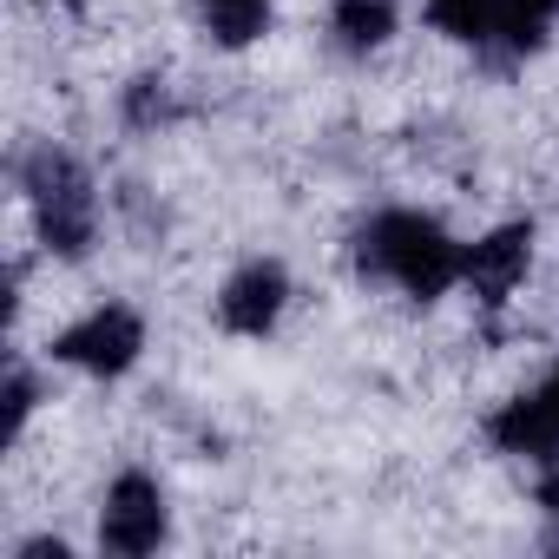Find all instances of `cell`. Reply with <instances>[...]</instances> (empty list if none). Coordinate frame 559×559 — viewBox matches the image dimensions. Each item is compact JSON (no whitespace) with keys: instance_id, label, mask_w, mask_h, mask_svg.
<instances>
[{"instance_id":"5","label":"cell","mask_w":559,"mask_h":559,"mask_svg":"<svg viewBox=\"0 0 559 559\" xmlns=\"http://www.w3.org/2000/svg\"><path fill=\"white\" fill-rule=\"evenodd\" d=\"M290 297H297V284H290L284 263H276V257H243V263L224 276V290H217L211 317H217L224 336L263 343V336H276V323L290 317Z\"/></svg>"},{"instance_id":"14","label":"cell","mask_w":559,"mask_h":559,"mask_svg":"<svg viewBox=\"0 0 559 559\" xmlns=\"http://www.w3.org/2000/svg\"><path fill=\"white\" fill-rule=\"evenodd\" d=\"M533 507H539V520H546V546H559V461H546V474H539V487H533Z\"/></svg>"},{"instance_id":"11","label":"cell","mask_w":559,"mask_h":559,"mask_svg":"<svg viewBox=\"0 0 559 559\" xmlns=\"http://www.w3.org/2000/svg\"><path fill=\"white\" fill-rule=\"evenodd\" d=\"M270 14H276V0H198V21L211 34V47L224 53H243L270 34Z\"/></svg>"},{"instance_id":"2","label":"cell","mask_w":559,"mask_h":559,"mask_svg":"<svg viewBox=\"0 0 559 559\" xmlns=\"http://www.w3.org/2000/svg\"><path fill=\"white\" fill-rule=\"evenodd\" d=\"M14 178H21V198H27L40 250L53 263H86L93 243H99V185H93L86 158L53 145V139H40V145L21 152Z\"/></svg>"},{"instance_id":"8","label":"cell","mask_w":559,"mask_h":559,"mask_svg":"<svg viewBox=\"0 0 559 559\" xmlns=\"http://www.w3.org/2000/svg\"><path fill=\"white\" fill-rule=\"evenodd\" d=\"M559 27V0H500V21H493V40H487V67H520L533 60Z\"/></svg>"},{"instance_id":"16","label":"cell","mask_w":559,"mask_h":559,"mask_svg":"<svg viewBox=\"0 0 559 559\" xmlns=\"http://www.w3.org/2000/svg\"><path fill=\"white\" fill-rule=\"evenodd\" d=\"M40 8H86V0H40Z\"/></svg>"},{"instance_id":"10","label":"cell","mask_w":559,"mask_h":559,"mask_svg":"<svg viewBox=\"0 0 559 559\" xmlns=\"http://www.w3.org/2000/svg\"><path fill=\"white\" fill-rule=\"evenodd\" d=\"M185 119H191V99L178 93V80H165V73H132V80L119 86V126H126V132L158 139V132H171V126H185Z\"/></svg>"},{"instance_id":"6","label":"cell","mask_w":559,"mask_h":559,"mask_svg":"<svg viewBox=\"0 0 559 559\" xmlns=\"http://www.w3.org/2000/svg\"><path fill=\"white\" fill-rule=\"evenodd\" d=\"M533 243H539L533 217H507V224L480 230V237L467 243V257H461V290H467L480 310H507L513 290L526 284V270H533Z\"/></svg>"},{"instance_id":"12","label":"cell","mask_w":559,"mask_h":559,"mask_svg":"<svg viewBox=\"0 0 559 559\" xmlns=\"http://www.w3.org/2000/svg\"><path fill=\"white\" fill-rule=\"evenodd\" d=\"M421 8H428L435 34H448L454 47H474V53H487V40H493V21H500V0H421Z\"/></svg>"},{"instance_id":"13","label":"cell","mask_w":559,"mask_h":559,"mask_svg":"<svg viewBox=\"0 0 559 559\" xmlns=\"http://www.w3.org/2000/svg\"><path fill=\"white\" fill-rule=\"evenodd\" d=\"M0 402H8V421H0V441H8V448H21V435H27L34 408H40V376H34L27 362H8V389H0Z\"/></svg>"},{"instance_id":"7","label":"cell","mask_w":559,"mask_h":559,"mask_svg":"<svg viewBox=\"0 0 559 559\" xmlns=\"http://www.w3.org/2000/svg\"><path fill=\"white\" fill-rule=\"evenodd\" d=\"M487 441L500 448V454H513V461H559V362L533 382V389H520V395H507L493 415H487Z\"/></svg>"},{"instance_id":"4","label":"cell","mask_w":559,"mask_h":559,"mask_svg":"<svg viewBox=\"0 0 559 559\" xmlns=\"http://www.w3.org/2000/svg\"><path fill=\"white\" fill-rule=\"evenodd\" d=\"M171 539V500H165V480L145 474V467H119L106 480V500H99V552L112 559H145Z\"/></svg>"},{"instance_id":"9","label":"cell","mask_w":559,"mask_h":559,"mask_svg":"<svg viewBox=\"0 0 559 559\" xmlns=\"http://www.w3.org/2000/svg\"><path fill=\"white\" fill-rule=\"evenodd\" d=\"M402 34V0H330V47L349 60L382 53Z\"/></svg>"},{"instance_id":"15","label":"cell","mask_w":559,"mask_h":559,"mask_svg":"<svg viewBox=\"0 0 559 559\" xmlns=\"http://www.w3.org/2000/svg\"><path fill=\"white\" fill-rule=\"evenodd\" d=\"M14 552H21V559H67V539H47V533H40V539H21Z\"/></svg>"},{"instance_id":"3","label":"cell","mask_w":559,"mask_h":559,"mask_svg":"<svg viewBox=\"0 0 559 559\" xmlns=\"http://www.w3.org/2000/svg\"><path fill=\"white\" fill-rule=\"evenodd\" d=\"M47 356H53L60 369H73V376L119 382V376H132L139 356H145V317H139L132 304H93L86 317H73V323L47 343Z\"/></svg>"},{"instance_id":"1","label":"cell","mask_w":559,"mask_h":559,"mask_svg":"<svg viewBox=\"0 0 559 559\" xmlns=\"http://www.w3.org/2000/svg\"><path fill=\"white\" fill-rule=\"evenodd\" d=\"M461 257L467 243L421 204H382L369 217H356L349 230V263L362 284H382L408 304H441L448 290H461Z\"/></svg>"}]
</instances>
